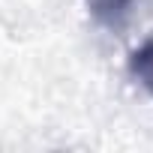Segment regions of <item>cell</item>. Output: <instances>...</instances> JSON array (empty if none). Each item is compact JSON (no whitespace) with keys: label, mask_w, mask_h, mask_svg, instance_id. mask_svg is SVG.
Returning a JSON list of instances; mask_svg holds the SVG:
<instances>
[{"label":"cell","mask_w":153,"mask_h":153,"mask_svg":"<svg viewBox=\"0 0 153 153\" xmlns=\"http://www.w3.org/2000/svg\"><path fill=\"white\" fill-rule=\"evenodd\" d=\"M90 3V12L105 24V27H120L129 15V6L135 0H87Z\"/></svg>","instance_id":"obj_1"},{"label":"cell","mask_w":153,"mask_h":153,"mask_svg":"<svg viewBox=\"0 0 153 153\" xmlns=\"http://www.w3.org/2000/svg\"><path fill=\"white\" fill-rule=\"evenodd\" d=\"M129 72L153 93V39H147L129 60Z\"/></svg>","instance_id":"obj_2"}]
</instances>
